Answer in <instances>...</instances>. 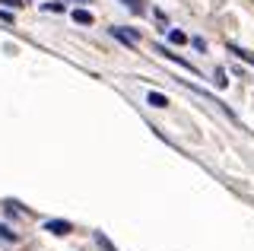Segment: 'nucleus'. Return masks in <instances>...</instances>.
<instances>
[{
  "label": "nucleus",
  "instance_id": "obj_1",
  "mask_svg": "<svg viewBox=\"0 0 254 251\" xmlns=\"http://www.w3.org/2000/svg\"><path fill=\"white\" fill-rule=\"evenodd\" d=\"M45 229L54 232V235H67V232H70V223H67V219H48Z\"/></svg>",
  "mask_w": 254,
  "mask_h": 251
},
{
  "label": "nucleus",
  "instance_id": "obj_2",
  "mask_svg": "<svg viewBox=\"0 0 254 251\" xmlns=\"http://www.w3.org/2000/svg\"><path fill=\"white\" fill-rule=\"evenodd\" d=\"M111 35H115V38H121V42H124V45H130V48L137 45V38H140L137 32H124V29H118V26L111 29Z\"/></svg>",
  "mask_w": 254,
  "mask_h": 251
},
{
  "label": "nucleus",
  "instance_id": "obj_3",
  "mask_svg": "<svg viewBox=\"0 0 254 251\" xmlns=\"http://www.w3.org/2000/svg\"><path fill=\"white\" fill-rule=\"evenodd\" d=\"M149 105L153 108H169V99H165L162 92H149Z\"/></svg>",
  "mask_w": 254,
  "mask_h": 251
},
{
  "label": "nucleus",
  "instance_id": "obj_4",
  "mask_svg": "<svg viewBox=\"0 0 254 251\" xmlns=\"http://www.w3.org/2000/svg\"><path fill=\"white\" fill-rule=\"evenodd\" d=\"M229 51H232V54H238V58H242V61H248V64H254V54H251V51L238 48V45H229Z\"/></svg>",
  "mask_w": 254,
  "mask_h": 251
},
{
  "label": "nucleus",
  "instance_id": "obj_5",
  "mask_svg": "<svg viewBox=\"0 0 254 251\" xmlns=\"http://www.w3.org/2000/svg\"><path fill=\"white\" fill-rule=\"evenodd\" d=\"M73 19L83 22V26H89V22H92V13L89 10H73Z\"/></svg>",
  "mask_w": 254,
  "mask_h": 251
},
{
  "label": "nucleus",
  "instance_id": "obj_6",
  "mask_svg": "<svg viewBox=\"0 0 254 251\" xmlns=\"http://www.w3.org/2000/svg\"><path fill=\"white\" fill-rule=\"evenodd\" d=\"M169 42H175V45H185V42H188V35L181 32V29H172V32H169Z\"/></svg>",
  "mask_w": 254,
  "mask_h": 251
},
{
  "label": "nucleus",
  "instance_id": "obj_7",
  "mask_svg": "<svg viewBox=\"0 0 254 251\" xmlns=\"http://www.w3.org/2000/svg\"><path fill=\"white\" fill-rule=\"evenodd\" d=\"M0 3H6V6H13V10H16V6H26L29 0H0Z\"/></svg>",
  "mask_w": 254,
  "mask_h": 251
},
{
  "label": "nucleus",
  "instance_id": "obj_8",
  "mask_svg": "<svg viewBox=\"0 0 254 251\" xmlns=\"http://www.w3.org/2000/svg\"><path fill=\"white\" fill-rule=\"evenodd\" d=\"M45 10H48V13H61L64 3H45Z\"/></svg>",
  "mask_w": 254,
  "mask_h": 251
},
{
  "label": "nucleus",
  "instance_id": "obj_9",
  "mask_svg": "<svg viewBox=\"0 0 254 251\" xmlns=\"http://www.w3.org/2000/svg\"><path fill=\"white\" fill-rule=\"evenodd\" d=\"M216 83H219V86H226V83H229V80H226V70H216Z\"/></svg>",
  "mask_w": 254,
  "mask_h": 251
},
{
  "label": "nucleus",
  "instance_id": "obj_10",
  "mask_svg": "<svg viewBox=\"0 0 254 251\" xmlns=\"http://www.w3.org/2000/svg\"><path fill=\"white\" fill-rule=\"evenodd\" d=\"M0 235H3V239H10V242H13V239H16V235H13V232H10V229H6V226H0Z\"/></svg>",
  "mask_w": 254,
  "mask_h": 251
}]
</instances>
